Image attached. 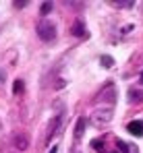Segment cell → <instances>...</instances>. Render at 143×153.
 <instances>
[{"label":"cell","instance_id":"277c9868","mask_svg":"<svg viewBox=\"0 0 143 153\" xmlns=\"http://www.w3.org/2000/svg\"><path fill=\"white\" fill-rule=\"evenodd\" d=\"M13 143H15V147H17L19 151L29 149V139H27V134H25V132H17V134H15V139H13Z\"/></svg>","mask_w":143,"mask_h":153},{"label":"cell","instance_id":"7c38bea8","mask_svg":"<svg viewBox=\"0 0 143 153\" xmlns=\"http://www.w3.org/2000/svg\"><path fill=\"white\" fill-rule=\"evenodd\" d=\"M50 10H52V2H44L42 4V15H48Z\"/></svg>","mask_w":143,"mask_h":153},{"label":"cell","instance_id":"9c48e42d","mask_svg":"<svg viewBox=\"0 0 143 153\" xmlns=\"http://www.w3.org/2000/svg\"><path fill=\"white\" fill-rule=\"evenodd\" d=\"M58 124H60V116H56V118H54V122L50 124V134H56V128H58Z\"/></svg>","mask_w":143,"mask_h":153},{"label":"cell","instance_id":"ba28073f","mask_svg":"<svg viewBox=\"0 0 143 153\" xmlns=\"http://www.w3.org/2000/svg\"><path fill=\"white\" fill-rule=\"evenodd\" d=\"M73 33H75V35H79V37H81V35H87V31L83 29V25H81V23H75V27H73Z\"/></svg>","mask_w":143,"mask_h":153},{"label":"cell","instance_id":"6da1fadb","mask_svg":"<svg viewBox=\"0 0 143 153\" xmlns=\"http://www.w3.org/2000/svg\"><path fill=\"white\" fill-rule=\"evenodd\" d=\"M37 35H40V39H44V42L56 39V27H54V23L48 21V19H42L40 25H37Z\"/></svg>","mask_w":143,"mask_h":153},{"label":"cell","instance_id":"52a82bcc","mask_svg":"<svg viewBox=\"0 0 143 153\" xmlns=\"http://www.w3.org/2000/svg\"><path fill=\"white\" fill-rule=\"evenodd\" d=\"M100 64H102L104 68H112V66H114V58H110V56H102V58H100Z\"/></svg>","mask_w":143,"mask_h":153},{"label":"cell","instance_id":"8992f818","mask_svg":"<svg viewBox=\"0 0 143 153\" xmlns=\"http://www.w3.org/2000/svg\"><path fill=\"white\" fill-rule=\"evenodd\" d=\"M83 128H85V118H79V120H77V128H75V137H77V139L83 137Z\"/></svg>","mask_w":143,"mask_h":153},{"label":"cell","instance_id":"8fae6325","mask_svg":"<svg viewBox=\"0 0 143 153\" xmlns=\"http://www.w3.org/2000/svg\"><path fill=\"white\" fill-rule=\"evenodd\" d=\"M114 6H120V8H129V6H133V2L131 0H124V2H112Z\"/></svg>","mask_w":143,"mask_h":153},{"label":"cell","instance_id":"7a4b0ae2","mask_svg":"<svg viewBox=\"0 0 143 153\" xmlns=\"http://www.w3.org/2000/svg\"><path fill=\"white\" fill-rule=\"evenodd\" d=\"M97 102H102V105H104V103H108V108H112V105H114V102H116V89H114V85H112V83H108V85L102 89V93L97 95Z\"/></svg>","mask_w":143,"mask_h":153},{"label":"cell","instance_id":"30bf717a","mask_svg":"<svg viewBox=\"0 0 143 153\" xmlns=\"http://www.w3.org/2000/svg\"><path fill=\"white\" fill-rule=\"evenodd\" d=\"M13 91H15V93H21V91H23V81H15Z\"/></svg>","mask_w":143,"mask_h":153},{"label":"cell","instance_id":"4fadbf2b","mask_svg":"<svg viewBox=\"0 0 143 153\" xmlns=\"http://www.w3.org/2000/svg\"><path fill=\"white\" fill-rule=\"evenodd\" d=\"M58 151V147H52V149H50V153H56Z\"/></svg>","mask_w":143,"mask_h":153},{"label":"cell","instance_id":"5b68a950","mask_svg":"<svg viewBox=\"0 0 143 153\" xmlns=\"http://www.w3.org/2000/svg\"><path fill=\"white\" fill-rule=\"evenodd\" d=\"M129 132L131 134H135V137H141L143 134V122H139V120H133V122H129Z\"/></svg>","mask_w":143,"mask_h":153},{"label":"cell","instance_id":"3957f363","mask_svg":"<svg viewBox=\"0 0 143 153\" xmlns=\"http://www.w3.org/2000/svg\"><path fill=\"white\" fill-rule=\"evenodd\" d=\"M91 120H94V124H95V126L108 124V122L112 120V108H106V110H102V112H95Z\"/></svg>","mask_w":143,"mask_h":153},{"label":"cell","instance_id":"5bb4252c","mask_svg":"<svg viewBox=\"0 0 143 153\" xmlns=\"http://www.w3.org/2000/svg\"><path fill=\"white\" fill-rule=\"evenodd\" d=\"M141 83H143V73H141Z\"/></svg>","mask_w":143,"mask_h":153}]
</instances>
